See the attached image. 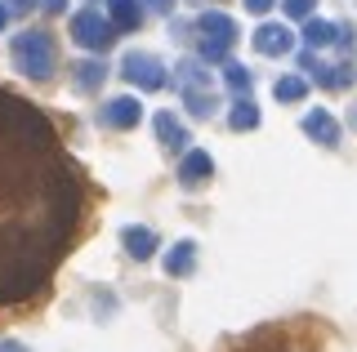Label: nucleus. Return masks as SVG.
I'll use <instances>...</instances> for the list:
<instances>
[{
	"instance_id": "nucleus-9",
	"label": "nucleus",
	"mask_w": 357,
	"mask_h": 352,
	"mask_svg": "<svg viewBox=\"0 0 357 352\" xmlns=\"http://www.w3.org/2000/svg\"><path fill=\"white\" fill-rule=\"evenodd\" d=\"M152 246H156V237L148 232V227H126V250H130L134 259H148Z\"/></svg>"
},
{
	"instance_id": "nucleus-17",
	"label": "nucleus",
	"mask_w": 357,
	"mask_h": 352,
	"mask_svg": "<svg viewBox=\"0 0 357 352\" xmlns=\"http://www.w3.org/2000/svg\"><path fill=\"white\" fill-rule=\"evenodd\" d=\"M0 352H27L22 344H0Z\"/></svg>"
},
{
	"instance_id": "nucleus-12",
	"label": "nucleus",
	"mask_w": 357,
	"mask_h": 352,
	"mask_svg": "<svg viewBox=\"0 0 357 352\" xmlns=\"http://www.w3.org/2000/svg\"><path fill=\"white\" fill-rule=\"evenodd\" d=\"M107 5H112V18L121 27H139V5L134 0H107Z\"/></svg>"
},
{
	"instance_id": "nucleus-8",
	"label": "nucleus",
	"mask_w": 357,
	"mask_h": 352,
	"mask_svg": "<svg viewBox=\"0 0 357 352\" xmlns=\"http://www.w3.org/2000/svg\"><path fill=\"white\" fill-rule=\"evenodd\" d=\"M255 49L259 54H286L290 49V31L286 27H264L259 36H255Z\"/></svg>"
},
{
	"instance_id": "nucleus-5",
	"label": "nucleus",
	"mask_w": 357,
	"mask_h": 352,
	"mask_svg": "<svg viewBox=\"0 0 357 352\" xmlns=\"http://www.w3.org/2000/svg\"><path fill=\"white\" fill-rule=\"evenodd\" d=\"M103 125H112V129L139 125V103H134V98H112V103L103 107Z\"/></svg>"
},
{
	"instance_id": "nucleus-7",
	"label": "nucleus",
	"mask_w": 357,
	"mask_h": 352,
	"mask_svg": "<svg viewBox=\"0 0 357 352\" xmlns=\"http://www.w3.org/2000/svg\"><path fill=\"white\" fill-rule=\"evenodd\" d=\"M304 129H308L312 138H321L326 147H335V143H340V125H335L326 112H308V116H304Z\"/></svg>"
},
{
	"instance_id": "nucleus-15",
	"label": "nucleus",
	"mask_w": 357,
	"mask_h": 352,
	"mask_svg": "<svg viewBox=\"0 0 357 352\" xmlns=\"http://www.w3.org/2000/svg\"><path fill=\"white\" fill-rule=\"evenodd\" d=\"M331 23H308V45H331Z\"/></svg>"
},
{
	"instance_id": "nucleus-6",
	"label": "nucleus",
	"mask_w": 357,
	"mask_h": 352,
	"mask_svg": "<svg viewBox=\"0 0 357 352\" xmlns=\"http://www.w3.org/2000/svg\"><path fill=\"white\" fill-rule=\"evenodd\" d=\"M210 170H215V165H210L206 152H192V157L183 161V170H178V179H183V188H201V183L210 179Z\"/></svg>"
},
{
	"instance_id": "nucleus-14",
	"label": "nucleus",
	"mask_w": 357,
	"mask_h": 352,
	"mask_svg": "<svg viewBox=\"0 0 357 352\" xmlns=\"http://www.w3.org/2000/svg\"><path fill=\"white\" fill-rule=\"evenodd\" d=\"M277 98H286V103L304 98V81H299V76H286V81H277Z\"/></svg>"
},
{
	"instance_id": "nucleus-11",
	"label": "nucleus",
	"mask_w": 357,
	"mask_h": 352,
	"mask_svg": "<svg viewBox=\"0 0 357 352\" xmlns=\"http://www.w3.org/2000/svg\"><path fill=\"white\" fill-rule=\"evenodd\" d=\"M165 272H170V277H183V272H192V246H174V255L165 259Z\"/></svg>"
},
{
	"instance_id": "nucleus-13",
	"label": "nucleus",
	"mask_w": 357,
	"mask_h": 352,
	"mask_svg": "<svg viewBox=\"0 0 357 352\" xmlns=\"http://www.w3.org/2000/svg\"><path fill=\"white\" fill-rule=\"evenodd\" d=\"M255 125H259L255 103H237V112H232V129H255Z\"/></svg>"
},
{
	"instance_id": "nucleus-1",
	"label": "nucleus",
	"mask_w": 357,
	"mask_h": 352,
	"mask_svg": "<svg viewBox=\"0 0 357 352\" xmlns=\"http://www.w3.org/2000/svg\"><path fill=\"white\" fill-rule=\"evenodd\" d=\"M85 223V179L54 120L0 90V307L45 294Z\"/></svg>"
},
{
	"instance_id": "nucleus-19",
	"label": "nucleus",
	"mask_w": 357,
	"mask_h": 352,
	"mask_svg": "<svg viewBox=\"0 0 357 352\" xmlns=\"http://www.w3.org/2000/svg\"><path fill=\"white\" fill-rule=\"evenodd\" d=\"M152 5H156V9H170V0H152Z\"/></svg>"
},
{
	"instance_id": "nucleus-16",
	"label": "nucleus",
	"mask_w": 357,
	"mask_h": 352,
	"mask_svg": "<svg viewBox=\"0 0 357 352\" xmlns=\"http://www.w3.org/2000/svg\"><path fill=\"white\" fill-rule=\"evenodd\" d=\"M228 85H232V90H245V85H250V72H241V67H228Z\"/></svg>"
},
{
	"instance_id": "nucleus-4",
	"label": "nucleus",
	"mask_w": 357,
	"mask_h": 352,
	"mask_svg": "<svg viewBox=\"0 0 357 352\" xmlns=\"http://www.w3.org/2000/svg\"><path fill=\"white\" fill-rule=\"evenodd\" d=\"M126 76L134 85H143V90H161V85H165L161 67H156L152 58H143V54H130V58H126Z\"/></svg>"
},
{
	"instance_id": "nucleus-10",
	"label": "nucleus",
	"mask_w": 357,
	"mask_h": 352,
	"mask_svg": "<svg viewBox=\"0 0 357 352\" xmlns=\"http://www.w3.org/2000/svg\"><path fill=\"white\" fill-rule=\"evenodd\" d=\"M156 134H161V143H165V147H183V143H188L183 125H178L174 116H156Z\"/></svg>"
},
{
	"instance_id": "nucleus-3",
	"label": "nucleus",
	"mask_w": 357,
	"mask_h": 352,
	"mask_svg": "<svg viewBox=\"0 0 357 352\" xmlns=\"http://www.w3.org/2000/svg\"><path fill=\"white\" fill-rule=\"evenodd\" d=\"M72 36L81 40L85 49H107L112 45V23H103V14H76V23H72Z\"/></svg>"
},
{
	"instance_id": "nucleus-20",
	"label": "nucleus",
	"mask_w": 357,
	"mask_h": 352,
	"mask_svg": "<svg viewBox=\"0 0 357 352\" xmlns=\"http://www.w3.org/2000/svg\"><path fill=\"white\" fill-rule=\"evenodd\" d=\"M0 23H5V9H0Z\"/></svg>"
},
{
	"instance_id": "nucleus-2",
	"label": "nucleus",
	"mask_w": 357,
	"mask_h": 352,
	"mask_svg": "<svg viewBox=\"0 0 357 352\" xmlns=\"http://www.w3.org/2000/svg\"><path fill=\"white\" fill-rule=\"evenodd\" d=\"M14 63L27 76H50L54 72V45H50V36L45 31H22V36L14 40Z\"/></svg>"
},
{
	"instance_id": "nucleus-18",
	"label": "nucleus",
	"mask_w": 357,
	"mask_h": 352,
	"mask_svg": "<svg viewBox=\"0 0 357 352\" xmlns=\"http://www.w3.org/2000/svg\"><path fill=\"white\" fill-rule=\"evenodd\" d=\"M250 9H268V0H250Z\"/></svg>"
}]
</instances>
